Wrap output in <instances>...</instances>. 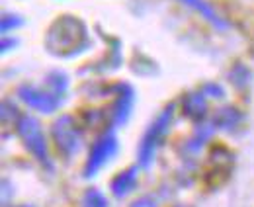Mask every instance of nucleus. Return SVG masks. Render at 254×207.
<instances>
[{"label": "nucleus", "instance_id": "20e7f679", "mask_svg": "<svg viewBox=\"0 0 254 207\" xmlns=\"http://www.w3.org/2000/svg\"><path fill=\"white\" fill-rule=\"evenodd\" d=\"M51 137L64 158H72L82 147V131L72 116H61L51 125Z\"/></svg>", "mask_w": 254, "mask_h": 207}, {"label": "nucleus", "instance_id": "f8f14e48", "mask_svg": "<svg viewBox=\"0 0 254 207\" xmlns=\"http://www.w3.org/2000/svg\"><path fill=\"white\" fill-rule=\"evenodd\" d=\"M217 129H215V125L213 123H199L197 127H195V131H193V135L190 137V141L186 143V147L184 150L188 152V154H197L201 148L205 147V143L211 139V135L215 133Z\"/></svg>", "mask_w": 254, "mask_h": 207}, {"label": "nucleus", "instance_id": "6ab92c4d", "mask_svg": "<svg viewBox=\"0 0 254 207\" xmlns=\"http://www.w3.org/2000/svg\"><path fill=\"white\" fill-rule=\"evenodd\" d=\"M18 43H20V41H18V37H8V35H4V37H2V49H0V51L6 55L10 49H16V45H18Z\"/></svg>", "mask_w": 254, "mask_h": 207}, {"label": "nucleus", "instance_id": "f3484780", "mask_svg": "<svg viewBox=\"0 0 254 207\" xmlns=\"http://www.w3.org/2000/svg\"><path fill=\"white\" fill-rule=\"evenodd\" d=\"M199 90L207 98H213V100H223L225 98V88H223L221 84H217V82H205Z\"/></svg>", "mask_w": 254, "mask_h": 207}, {"label": "nucleus", "instance_id": "0eeeda50", "mask_svg": "<svg viewBox=\"0 0 254 207\" xmlns=\"http://www.w3.org/2000/svg\"><path fill=\"white\" fill-rule=\"evenodd\" d=\"M112 92L116 94V100L110 108L112 127H122L131 118V112L135 106V90L127 82H120V84L112 86Z\"/></svg>", "mask_w": 254, "mask_h": 207}, {"label": "nucleus", "instance_id": "9b49d317", "mask_svg": "<svg viewBox=\"0 0 254 207\" xmlns=\"http://www.w3.org/2000/svg\"><path fill=\"white\" fill-rule=\"evenodd\" d=\"M241 121H243V114L237 108H233V106H223V108H219L213 114V119H211V123L215 125V129H221V131H233Z\"/></svg>", "mask_w": 254, "mask_h": 207}, {"label": "nucleus", "instance_id": "aec40b11", "mask_svg": "<svg viewBox=\"0 0 254 207\" xmlns=\"http://www.w3.org/2000/svg\"><path fill=\"white\" fill-rule=\"evenodd\" d=\"M174 207H191V206H184V204H180V206H174Z\"/></svg>", "mask_w": 254, "mask_h": 207}, {"label": "nucleus", "instance_id": "423d86ee", "mask_svg": "<svg viewBox=\"0 0 254 207\" xmlns=\"http://www.w3.org/2000/svg\"><path fill=\"white\" fill-rule=\"evenodd\" d=\"M18 98L35 112L39 114H53L55 110L61 108L63 104V96L55 94L53 90H49L47 86H35V84H22L18 86Z\"/></svg>", "mask_w": 254, "mask_h": 207}, {"label": "nucleus", "instance_id": "6e6552de", "mask_svg": "<svg viewBox=\"0 0 254 207\" xmlns=\"http://www.w3.org/2000/svg\"><path fill=\"white\" fill-rule=\"evenodd\" d=\"M180 4L188 6L190 10H193L197 16H201L211 28H215L217 31H229L231 30V24L223 18L221 14L213 8V4L209 0H178Z\"/></svg>", "mask_w": 254, "mask_h": 207}, {"label": "nucleus", "instance_id": "2eb2a0df", "mask_svg": "<svg viewBox=\"0 0 254 207\" xmlns=\"http://www.w3.org/2000/svg\"><path fill=\"white\" fill-rule=\"evenodd\" d=\"M80 204H82V207H110L108 198H106L98 188H88V190L82 194Z\"/></svg>", "mask_w": 254, "mask_h": 207}, {"label": "nucleus", "instance_id": "f257e3e1", "mask_svg": "<svg viewBox=\"0 0 254 207\" xmlns=\"http://www.w3.org/2000/svg\"><path fill=\"white\" fill-rule=\"evenodd\" d=\"M92 45L88 26L74 14H63L51 22L45 31L43 47L55 59L68 61L80 57Z\"/></svg>", "mask_w": 254, "mask_h": 207}, {"label": "nucleus", "instance_id": "f03ea898", "mask_svg": "<svg viewBox=\"0 0 254 207\" xmlns=\"http://www.w3.org/2000/svg\"><path fill=\"white\" fill-rule=\"evenodd\" d=\"M174 110H176L174 104L166 106L159 116H157V119L147 127V131L143 133L139 148H137V156H139V166L141 168H149L155 162L157 150H159V147L162 145V141H164V137L168 135V131L172 127Z\"/></svg>", "mask_w": 254, "mask_h": 207}, {"label": "nucleus", "instance_id": "39448f33", "mask_svg": "<svg viewBox=\"0 0 254 207\" xmlns=\"http://www.w3.org/2000/svg\"><path fill=\"white\" fill-rule=\"evenodd\" d=\"M118 148H120V141H118L114 129L104 131L92 143V148L88 152V158H86V164H84V178L96 176L118 154Z\"/></svg>", "mask_w": 254, "mask_h": 207}, {"label": "nucleus", "instance_id": "a211bd4d", "mask_svg": "<svg viewBox=\"0 0 254 207\" xmlns=\"http://www.w3.org/2000/svg\"><path fill=\"white\" fill-rule=\"evenodd\" d=\"M131 207H160V202L157 196L149 194V196H143V198H139L137 202H133Z\"/></svg>", "mask_w": 254, "mask_h": 207}, {"label": "nucleus", "instance_id": "dca6fc26", "mask_svg": "<svg viewBox=\"0 0 254 207\" xmlns=\"http://www.w3.org/2000/svg\"><path fill=\"white\" fill-rule=\"evenodd\" d=\"M24 24H26V20H24L20 14L4 12V14H2V18H0V31H2V35H8L10 31L20 30Z\"/></svg>", "mask_w": 254, "mask_h": 207}, {"label": "nucleus", "instance_id": "7ed1b4c3", "mask_svg": "<svg viewBox=\"0 0 254 207\" xmlns=\"http://www.w3.org/2000/svg\"><path fill=\"white\" fill-rule=\"evenodd\" d=\"M14 127H16L18 137L22 139L24 147L30 150V154H32L33 158L41 166H45L47 170H53V162H51V156H49L47 139H45V133H43V127H41L39 119L30 116V114H22Z\"/></svg>", "mask_w": 254, "mask_h": 207}, {"label": "nucleus", "instance_id": "412c9836", "mask_svg": "<svg viewBox=\"0 0 254 207\" xmlns=\"http://www.w3.org/2000/svg\"><path fill=\"white\" fill-rule=\"evenodd\" d=\"M16 207H33V206H28V204H26V206H16Z\"/></svg>", "mask_w": 254, "mask_h": 207}, {"label": "nucleus", "instance_id": "1a4fd4ad", "mask_svg": "<svg viewBox=\"0 0 254 207\" xmlns=\"http://www.w3.org/2000/svg\"><path fill=\"white\" fill-rule=\"evenodd\" d=\"M139 170H141V166L133 164V166H127L126 170L118 172L112 178V182H110L112 196L118 198V200H124L131 192H135V188L139 184Z\"/></svg>", "mask_w": 254, "mask_h": 207}, {"label": "nucleus", "instance_id": "4468645a", "mask_svg": "<svg viewBox=\"0 0 254 207\" xmlns=\"http://www.w3.org/2000/svg\"><path fill=\"white\" fill-rule=\"evenodd\" d=\"M251 69L247 67V65H243V63H237L231 70H229V80H231V84L235 86V88H245V86H249V82H251Z\"/></svg>", "mask_w": 254, "mask_h": 207}, {"label": "nucleus", "instance_id": "ddd939ff", "mask_svg": "<svg viewBox=\"0 0 254 207\" xmlns=\"http://www.w3.org/2000/svg\"><path fill=\"white\" fill-rule=\"evenodd\" d=\"M68 84H70L68 74H66L64 70H59V69L51 70V72L45 76V86L49 90H53L55 94L63 96V98H64V94H66V90H68Z\"/></svg>", "mask_w": 254, "mask_h": 207}, {"label": "nucleus", "instance_id": "9d476101", "mask_svg": "<svg viewBox=\"0 0 254 207\" xmlns=\"http://www.w3.org/2000/svg\"><path fill=\"white\" fill-rule=\"evenodd\" d=\"M182 114L190 121H193L195 125L205 123V118H207V96L201 90L184 94V98H182Z\"/></svg>", "mask_w": 254, "mask_h": 207}]
</instances>
